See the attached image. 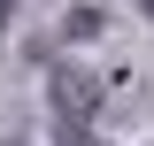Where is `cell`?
<instances>
[{
    "mask_svg": "<svg viewBox=\"0 0 154 146\" xmlns=\"http://www.w3.org/2000/svg\"><path fill=\"white\" fill-rule=\"evenodd\" d=\"M46 92H54V115H77V123H85L108 85H100L93 69H77V62H54V69H46Z\"/></svg>",
    "mask_w": 154,
    "mask_h": 146,
    "instance_id": "obj_1",
    "label": "cell"
},
{
    "mask_svg": "<svg viewBox=\"0 0 154 146\" xmlns=\"http://www.w3.org/2000/svg\"><path fill=\"white\" fill-rule=\"evenodd\" d=\"M100 23H108L100 8H69V23H62V31H69V38H100Z\"/></svg>",
    "mask_w": 154,
    "mask_h": 146,
    "instance_id": "obj_2",
    "label": "cell"
},
{
    "mask_svg": "<svg viewBox=\"0 0 154 146\" xmlns=\"http://www.w3.org/2000/svg\"><path fill=\"white\" fill-rule=\"evenodd\" d=\"M8 23H16V0H0V31H8Z\"/></svg>",
    "mask_w": 154,
    "mask_h": 146,
    "instance_id": "obj_3",
    "label": "cell"
},
{
    "mask_svg": "<svg viewBox=\"0 0 154 146\" xmlns=\"http://www.w3.org/2000/svg\"><path fill=\"white\" fill-rule=\"evenodd\" d=\"M146 16H154V0H146Z\"/></svg>",
    "mask_w": 154,
    "mask_h": 146,
    "instance_id": "obj_4",
    "label": "cell"
}]
</instances>
